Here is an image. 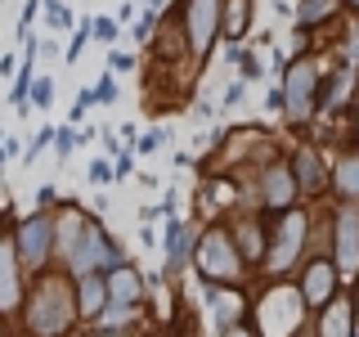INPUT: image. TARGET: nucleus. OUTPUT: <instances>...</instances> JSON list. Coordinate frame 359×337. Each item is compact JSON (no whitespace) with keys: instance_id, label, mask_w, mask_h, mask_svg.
Listing matches in <instances>:
<instances>
[{"instance_id":"obj_1","label":"nucleus","mask_w":359,"mask_h":337,"mask_svg":"<svg viewBox=\"0 0 359 337\" xmlns=\"http://www.w3.org/2000/svg\"><path fill=\"white\" fill-rule=\"evenodd\" d=\"M18 315H22V337H72L81 329L72 279H67L63 270H45V275L27 279Z\"/></svg>"},{"instance_id":"obj_2","label":"nucleus","mask_w":359,"mask_h":337,"mask_svg":"<svg viewBox=\"0 0 359 337\" xmlns=\"http://www.w3.org/2000/svg\"><path fill=\"white\" fill-rule=\"evenodd\" d=\"M310 230H314L310 207H287L278 216H269V247H265V265H261L265 284H283L301 265V256L310 252Z\"/></svg>"},{"instance_id":"obj_3","label":"nucleus","mask_w":359,"mask_h":337,"mask_svg":"<svg viewBox=\"0 0 359 337\" xmlns=\"http://www.w3.org/2000/svg\"><path fill=\"white\" fill-rule=\"evenodd\" d=\"M189 265L198 270L202 284H216V288H247V265L233 247V234L224 220H211L207 230L194 239V256Z\"/></svg>"},{"instance_id":"obj_4","label":"nucleus","mask_w":359,"mask_h":337,"mask_svg":"<svg viewBox=\"0 0 359 337\" xmlns=\"http://www.w3.org/2000/svg\"><path fill=\"white\" fill-rule=\"evenodd\" d=\"M9 243H14L18 265L27 279L54 270V207H36L27 216H18L9 225Z\"/></svg>"},{"instance_id":"obj_5","label":"nucleus","mask_w":359,"mask_h":337,"mask_svg":"<svg viewBox=\"0 0 359 337\" xmlns=\"http://www.w3.org/2000/svg\"><path fill=\"white\" fill-rule=\"evenodd\" d=\"M126 261H130L126 247H121V243L104 230V220H99V216H90L81 243L72 247V256H67L59 270H63L67 279H76V275H108V270H117V265H126Z\"/></svg>"},{"instance_id":"obj_6","label":"nucleus","mask_w":359,"mask_h":337,"mask_svg":"<svg viewBox=\"0 0 359 337\" xmlns=\"http://www.w3.org/2000/svg\"><path fill=\"white\" fill-rule=\"evenodd\" d=\"M319 77L323 67L314 54H297L292 63H283V72H278V95H283V108L292 126H306L314 117V95H319Z\"/></svg>"},{"instance_id":"obj_7","label":"nucleus","mask_w":359,"mask_h":337,"mask_svg":"<svg viewBox=\"0 0 359 337\" xmlns=\"http://www.w3.org/2000/svg\"><path fill=\"white\" fill-rule=\"evenodd\" d=\"M175 22H180V37H184L189 59L202 63L211 50H216V37H220V0H180Z\"/></svg>"},{"instance_id":"obj_8","label":"nucleus","mask_w":359,"mask_h":337,"mask_svg":"<svg viewBox=\"0 0 359 337\" xmlns=\"http://www.w3.org/2000/svg\"><path fill=\"white\" fill-rule=\"evenodd\" d=\"M328 261L337 265L346 288H359V202H341L332 211V252Z\"/></svg>"},{"instance_id":"obj_9","label":"nucleus","mask_w":359,"mask_h":337,"mask_svg":"<svg viewBox=\"0 0 359 337\" xmlns=\"http://www.w3.org/2000/svg\"><path fill=\"white\" fill-rule=\"evenodd\" d=\"M9 225H14V216L0 207V319H14L22 306V292H27V275H22L18 252L9 243Z\"/></svg>"},{"instance_id":"obj_10","label":"nucleus","mask_w":359,"mask_h":337,"mask_svg":"<svg viewBox=\"0 0 359 337\" xmlns=\"http://www.w3.org/2000/svg\"><path fill=\"white\" fill-rule=\"evenodd\" d=\"M306 337H359V297L355 288H341L323 310L306 319Z\"/></svg>"},{"instance_id":"obj_11","label":"nucleus","mask_w":359,"mask_h":337,"mask_svg":"<svg viewBox=\"0 0 359 337\" xmlns=\"http://www.w3.org/2000/svg\"><path fill=\"white\" fill-rule=\"evenodd\" d=\"M341 288L346 284H341V275H337V265L328 256H310V261L301 265V275H297V297H301V306H306V315L323 310Z\"/></svg>"},{"instance_id":"obj_12","label":"nucleus","mask_w":359,"mask_h":337,"mask_svg":"<svg viewBox=\"0 0 359 337\" xmlns=\"http://www.w3.org/2000/svg\"><path fill=\"white\" fill-rule=\"evenodd\" d=\"M301 189L297 180H292V166L283 157H274V162L261 166V176H256V202H261V216H278V211L297 207Z\"/></svg>"},{"instance_id":"obj_13","label":"nucleus","mask_w":359,"mask_h":337,"mask_svg":"<svg viewBox=\"0 0 359 337\" xmlns=\"http://www.w3.org/2000/svg\"><path fill=\"white\" fill-rule=\"evenodd\" d=\"M233 234V247H238L243 265L247 270H261L265 265V247H269V216H261V211H243V216L224 220Z\"/></svg>"},{"instance_id":"obj_14","label":"nucleus","mask_w":359,"mask_h":337,"mask_svg":"<svg viewBox=\"0 0 359 337\" xmlns=\"http://www.w3.org/2000/svg\"><path fill=\"white\" fill-rule=\"evenodd\" d=\"M194 239H198V230H194L189 220H180V216L166 220L162 239H157V247L166 252V261H162V279H175L180 270L189 265V256H194Z\"/></svg>"},{"instance_id":"obj_15","label":"nucleus","mask_w":359,"mask_h":337,"mask_svg":"<svg viewBox=\"0 0 359 337\" xmlns=\"http://www.w3.org/2000/svg\"><path fill=\"white\" fill-rule=\"evenodd\" d=\"M202 297H207V310L216 319V329H233V324L247 319L252 301H247V288H216V284H202Z\"/></svg>"},{"instance_id":"obj_16","label":"nucleus","mask_w":359,"mask_h":337,"mask_svg":"<svg viewBox=\"0 0 359 337\" xmlns=\"http://www.w3.org/2000/svg\"><path fill=\"white\" fill-rule=\"evenodd\" d=\"M86 225H90V211L76 207V202H63V207L54 211V270L72 256V247L81 243V234H86Z\"/></svg>"},{"instance_id":"obj_17","label":"nucleus","mask_w":359,"mask_h":337,"mask_svg":"<svg viewBox=\"0 0 359 337\" xmlns=\"http://www.w3.org/2000/svg\"><path fill=\"white\" fill-rule=\"evenodd\" d=\"M104 288H108V301H117V306H135V310L149 306V284H144V275L130 261L117 265V270H108Z\"/></svg>"},{"instance_id":"obj_18","label":"nucleus","mask_w":359,"mask_h":337,"mask_svg":"<svg viewBox=\"0 0 359 337\" xmlns=\"http://www.w3.org/2000/svg\"><path fill=\"white\" fill-rule=\"evenodd\" d=\"M287 166H292V180H297V189L306 198H319L323 189H328V171H323V157H319L314 144H301V149L287 157Z\"/></svg>"},{"instance_id":"obj_19","label":"nucleus","mask_w":359,"mask_h":337,"mask_svg":"<svg viewBox=\"0 0 359 337\" xmlns=\"http://www.w3.org/2000/svg\"><path fill=\"white\" fill-rule=\"evenodd\" d=\"M72 297H76V319L90 329V324L99 319V310L108 306L104 275H76V279H72Z\"/></svg>"},{"instance_id":"obj_20","label":"nucleus","mask_w":359,"mask_h":337,"mask_svg":"<svg viewBox=\"0 0 359 337\" xmlns=\"http://www.w3.org/2000/svg\"><path fill=\"white\" fill-rule=\"evenodd\" d=\"M328 185H332V194L341 198V202H359V149H351V153L337 157Z\"/></svg>"},{"instance_id":"obj_21","label":"nucleus","mask_w":359,"mask_h":337,"mask_svg":"<svg viewBox=\"0 0 359 337\" xmlns=\"http://www.w3.org/2000/svg\"><path fill=\"white\" fill-rule=\"evenodd\" d=\"M252 32V0H220V37L238 45Z\"/></svg>"},{"instance_id":"obj_22","label":"nucleus","mask_w":359,"mask_h":337,"mask_svg":"<svg viewBox=\"0 0 359 337\" xmlns=\"http://www.w3.org/2000/svg\"><path fill=\"white\" fill-rule=\"evenodd\" d=\"M337 18V0H301L297 5V32H314Z\"/></svg>"},{"instance_id":"obj_23","label":"nucleus","mask_w":359,"mask_h":337,"mask_svg":"<svg viewBox=\"0 0 359 337\" xmlns=\"http://www.w3.org/2000/svg\"><path fill=\"white\" fill-rule=\"evenodd\" d=\"M95 329H117V333H135V329H140V310H135V306H117V301H108V306L99 310Z\"/></svg>"},{"instance_id":"obj_24","label":"nucleus","mask_w":359,"mask_h":337,"mask_svg":"<svg viewBox=\"0 0 359 337\" xmlns=\"http://www.w3.org/2000/svg\"><path fill=\"white\" fill-rule=\"evenodd\" d=\"M41 14H45V27L54 32H72V9L63 0H41Z\"/></svg>"},{"instance_id":"obj_25","label":"nucleus","mask_w":359,"mask_h":337,"mask_svg":"<svg viewBox=\"0 0 359 337\" xmlns=\"http://www.w3.org/2000/svg\"><path fill=\"white\" fill-rule=\"evenodd\" d=\"M229 59L238 63V81H252V77H261V59H256L252 50H243V45H229Z\"/></svg>"},{"instance_id":"obj_26","label":"nucleus","mask_w":359,"mask_h":337,"mask_svg":"<svg viewBox=\"0 0 359 337\" xmlns=\"http://www.w3.org/2000/svg\"><path fill=\"white\" fill-rule=\"evenodd\" d=\"M90 37L104 41V45H112V41L121 37V22L112 18V14H99V18H90Z\"/></svg>"},{"instance_id":"obj_27","label":"nucleus","mask_w":359,"mask_h":337,"mask_svg":"<svg viewBox=\"0 0 359 337\" xmlns=\"http://www.w3.org/2000/svg\"><path fill=\"white\" fill-rule=\"evenodd\" d=\"M27 104H32V108H50V104H54V81H50V77H36V81H32Z\"/></svg>"},{"instance_id":"obj_28","label":"nucleus","mask_w":359,"mask_h":337,"mask_svg":"<svg viewBox=\"0 0 359 337\" xmlns=\"http://www.w3.org/2000/svg\"><path fill=\"white\" fill-rule=\"evenodd\" d=\"M50 144H54V126H41V131L27 140V149H22V162H36V157L50 149Z\"/></svg>"},{"instance_id":"obj_29","label":"nucleus","mask_w":359,"mask_h":337,"mask_svg":"<svg viewBox=\"0 0 359 337\" xmlns=\"http://www.w3.org/2000/svg\"><path fill=\"white\" fill-rule=\"evenodd\" d=\"M54 153H59V162L63 157H72V149H76V126H54V144H50Z\"/></svg>"},{"instance_id":"obj_30","label":"nucleus","mask_w":359,"mask_h":337,"mask_svg":"<svg viewBox=\"0 0 359 337\" xmlns=\"http://www.w3.org/2000/svg\"><path fill=\"white\" fill-rule=\"evenodd\" d=\"M90 95H95V104H117V77L104 72L95 86H90Z\"/></svg>"},{"instance_id":"obj_31","label":"nucleus","mask_w":359,"mask_h":337,"mask_svg":"<svg viewBox=\"0 0 359 337\" xmlns=\"http://www.w3.org/2000/svg\"><path fill=\"white\" fill-rule=\"evenodd\" d=\"M86 41H90V18L76 22V32H72V41H67V54H63V59L76 63V59H81V50H86Z\"/></svg>"},{"instance_id":"obj_32","label":"nucleus","mask_w":359,"mask_h":337,"mask_svg":"<svg viewBox=\"0 0 359 337\" xmlns=\"http://www.w3.org/2000/svg\"><path fill=\"white\" fill-rule=\"evenodd\" d=\"M86 180H90V185H99V189L112 185V162H108V157H95V162L86 166Z\"/></svg>"},{"instance_id":"obj_33","label":"nucleus","mask_w":359,"mask_h":337,"mask_svg":"<svg viewBox=\"0 0 359 337\" xmlns=\"http://www.w3.org/2000/svg\"><path fill=\"white\" fill-rule=\"evenodd\" d=\"M130 37H135V41H153V37H157V14H149V9H144V14L135 18Z\"/></svg>"},{"instance_id":"obj_34","label":"nucleus","mask_w":359,"mask_h":337,"mask_svg":"<svg viewBox=\"0 0 359 337\" xmlns=\"http://www.w3.org/2000/svg\"><path fill=\"white\" fill-rule=\"evenodd\" d=\"M162 144H166V135H162V131H144V135H135L130 149H135V153H157Z\"/></svg>"},{"instance_id":"obj_35","label":"nucleus","mask_w":359,"mask_h":337,"mask_svg":"<svg viewBox=\"0 0 359 337\" xmlns=\"http://www.w3.org/2000/svg\"><path fill=\"white\" fill-rule=\"evenodd\" d=\"M341 67H359V27H346V54Z\"/></svg>"},{"instance_id":"obj_36","label":"nucleus","mask_w":359,"mask_h":337,"mask_svg":"<svg viewBox=\"0 0 359 337\" xmlns=\"http://www.w3.org/2000/svg\"><path fill=\"white\" fill-rule=\"evenodd\" d=\"M130 171H135V153H130V149H121L117 157H112V180H126Z\"/></svg>"},{"instance_id":"obj_37","label":"nucleus","mask_w":359,"mask_h":337,"mask_svg":"<svg viewBox=\"0 0 359 337\" xmlns=\"http://www.w3.org/2000/svg\"><path fill=\"white\" fill-rule=\"evenodd\" d=\"M90 108H95V95H90V86H86L81 95H76V104H72V121H67V126H76V121H81Z\"/></svg>"},{"instance_id":"obj_38","label":"nucleus","mask_w":359,"mask_h":337,"mask_svg":"<svg viewBox=\"0 0 359 337\" xmlns=\"http://www.w3.org/2000/svg\"><path fill=\"white\" fill-rule=\"evenodd\" d=\"M108 67H112V72H135V54L112 50V54H108Z\"/></svg>"},{"instance_id":"obj_39","label":"nucleus","mask_w":359,"mask_h":337,"mask_svg":"<svg viewBox=\"0 0 359 337\" xmlns=\"http://www.w3.org/2000/svg\"><path fill=\"white\" fill-rule=\"evenodd\" d=\"M243 95H247V81H233L229 90H224V99H220V104H224V108H233V104H243Z\"/></svg>"},{"instance_id":"obj_40","label":"nucleus","mask_w":359,"mask_h":337,"mask_svg":"<svg viewBox=\"0 0 359 337\" xmlns=\"http://www.w3.org/2000/svg\"><path fill=\"white\" fill-rule=\"evenodd\" d=\"M220 337H261V333L252 329V319H243V324H233V329H224Z\"/></svg>"},{"instance_id":"obj_41","label":"nucleus","mask_w":359,"mask_h":337,"mask_svg":"<svg viewBox=\"0 0 359 337\" xmlns=\"http://www.w3.org/2000/svg\"><path fill=\"white\" fill-rule=\"evenodd\" d=\"M41 14V0H27V5H22V18H18V27H32V18Z\"/></svg>"},{"instance_id":"obj_42","label":"nucleus","mask_w":359,"mask_h":337,"mask_svg":"<svg viewBox=\"0 0 359 337\" xmlns=\"http://www.w3.org/2000/svg\"><path fill=\"white\" fill-rule=\"evenodd\" d=\"M81 337H135V333H117V329H95V324H90V329H86Z\"/></svg>"},{"instance_id":"obj_43","label":"nucleus","mask_w":359,"mask_h":337,"mask_svg":"<svg viewBox=\"0 0 359 337\" xmlns=\"http://www.w3.org/2000/svg\"><path fill=\"white\" fill-rule=\"evenodd\" d=\"M54 198H59V189H54V185H41V189H36V202H41V207H50Z\"/></svg>"},{"instance_id":"obj_44","label":"nucleus","mask_w":359,"mask_h":337,"mask_svg":"<svg viewBox=\"0 0 359 337\" xmlns=\"http://www.w3.org/2000/svg\"><path fill=\"white\" fill-rule=\"evenodd\" d=\"M140 243H144V247H157V234L149 230V225H140Z\"/></svg>"},{"instance_id":"obj_45","label":"nucleus","mask_w":359,"mask_h":337,"mask_svg":"<svg viewBox=\"0 0 359 337\" xmlns=\"http://www.w3.org/2000/svg\"><path fill=\"white\" fill-rule=\"evenodd\" d=\"M112 18H117V22H130V18H135V5L126 0V5H121V9H117V14H112Z\"/></svg>"},{"instance_id":"obj_46","label":"nucleus","mask_w":359,"mask_h":337,"mask_svg":"<svg viewBox=\"0 0 359 337\" xmlns=\"http://www.w3.org/2000/svg\"><path fill=\"white\" fill-rule=\"evenodd\" d=\"M351 112H355V121H359V77H355V86H351Z\"/></svg>"},{"instance_id":"obj_47","label":"nucleus","mask_w":359,"mask_h":337,"mask_svg":"<svg viewBox=\"0 0 359 337\" xmlns=\"http://www.w3.org/2000/svg\"><path fill=\"white\" fill-rule=\"evenodd\" d=\"M140 5H144V9H149V14H157V9H162V5H166V0H140Z\"/></svg>"},{"instance_id":"obj_48","label":"nucleus","mask_w":359,"mask_h":337,"mask_svg":"<svg viewBox=\"0 0 359 337\" xmlns=\"http://www.w3.org/2000/svg\"><path fill=\"white\" fill-rule=\"evenodd\" d=\"M135 337H171V333H162V329H149V333H135Z\"/></svg>"},{"instance_id":"obj_49","label":"nucleus","mask_w":359,"mask_h":337,"mask_svg":"<svg viewBox=\"0 0 359 337\" xmlns=\"http://www.w3.org/2000/svg\"><path fill=\"white\" fill-rule=\"evenodd\" d=\"M0 337H9V319H0Z\"/></svg>"},{"instance_id":"obj_50","label":"nucleus","mask_w":359,"mask_h":337,"mask_svg":"<svg viewBox=\"0 0 359 337\" xmlns=\"http://www.w3.org/2000/svg\"><path fill=\"white\" fill-rule=\"evenodd\" d=\"M346 5H351V9H355V14H359V0H346Z\"/></svg>"},{"instance_id":"obj_51","label":"nucleus","mask_w":359,"mask_h":337,"mask_svg":"<svg viewBox=\"0 0 359 337\" xmlns=\"http://www.w3.org/2000/svg\"><path fill=\"white\" fill-rule=\"evenodd\" d=\"M0 140H5V131H0Z\"/></svg>"}]
</instances>
